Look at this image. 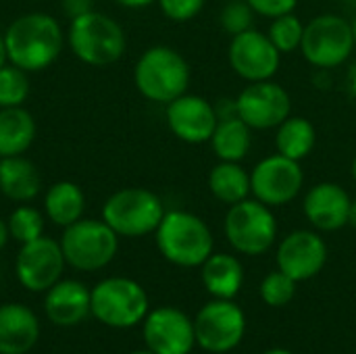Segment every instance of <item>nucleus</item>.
I'll use <instances>...</instances> for the list:
<instances>
[{
    "mask_svg": "<svg viewBox=\"0 0 356 354\" xmlns=\"http://www.w3.org/2000/svg\"><path fill=\"white\" fill-rule=\"evenodd\" d=\"M150 311L146 290L129 277H106L92 288V315L106 328L127 330Z\"/></svg>",
    "mask_w": 356,
    "mask_h": 354,
    "instance_id": "8",
    "label": "nucleus"
},
{
    "mask_svg": "<svg viewBox=\"0 0 356 354\" xmlns=\"http://www.w3.org/2000/svg\"><path fill=\"white\" fill-rule=\"evenodd\" d=\"M263 354H294L290 353V351H286V348H271V351H267V353Z\"/></svg>",
    "mask_w": 356,
    "mask_h": 354,
    "instance_id": "41",
    "label": "nucleus"
},
{
    "mask_svg": "<svg viewBox=\"0 0 356 354\" xmlns=\"http://www.w3.org/2000/svg\"><path fill=\"white\" fill-rule=\"evenodd\" d=\"M267 35L282 54L298 52L305 35V21L296 15V10L288 15H280L271 19L267 27Z\"/></svg>",
    "mask_w": 356,
    "mask_h": 354,
    "instance_id": "28",
    "label": "nucleus"
},
{
    "mask_svg": "<svg viewBox=\"0 0 356 354\" xmlns=\"http://www.w3.org/2000/svg\"><path fill=\"white\" fill-rule=\"evenodd\" d=\"M302 58L317 71L344 67L356 52L353 23L340 13H321L305 23Z\"/></svg>",
    "mask_w": 356,
    "mask_h": 354,
    "instance_id": "5",
    "label": "nucleus"
},
{
    "mask_svg": "<svg viewBox=\"0 0 356 354\" xmlns=\"http://www.w3.org/2000/svg\"><path fill=\"white\" fill-rule=\"evenodd\" d=\"M296 286L298 284L292 277H288L284 271L275 269V271H271V273H267L263 277L259 294H261V300L267 307L280 309V307H286L288 303H292V298L296 294Z\"/></svg>",
    "mask_w": 356,
    "mask_h": 354,
    "instance_id": "32",
    "label": "nucleus"
},
{
    "mask_svg": "<svg viewBox=\"0 0 356 354\" xmlns=\"http://www.w3.org/2000/svg\"><path fill=\"white\" fill-rule=\"evenodd\" d=\"M35 140V119L23 106L0 108V159L19 156Z\"/></svg>",
    "mask_w": 356,
    "mask_h": 354,
    "instance_id": "24",
    "label": "nucleus"
},
{
    "mask_svg": "<svg viewBox=\"0 0 356 354\" xmlns=\"http://www.w3.org/2000/svg\"><path fill=\"white\" fill-rule=\"evenodd\" d=\"M156 4L169 21L188 23L202 13L207 0H156Z\"/></svg>",
    "mask_w": 356,
    "mask_h": 354,
    "instance_id": "33",
    "label": "nucleus"
},
{
    "mask_svg": "<svg viewBox=\"0 0 356 354\" xmlns=\"http://www.w3.org/2000/svg\"><path fill=\"white\" fill-rule=\"evenodd\" d=\"M40 338L35 313L19 303L0 305V354H27Z\"/></svg>",
    "mask_w": 356,
    "mask_h": 354,
    "instance_id": "20",
    "label": "nucleus"
},
{
    "mask_svg": "<svg viewBox=\"0 0 356 354\" xmlns=\"http://www.w3.org/2000/svg\"><path fill=\"white\" fill-rule=\"evenodd\" d=\"M344 90L353 100H356V63L350 65V69H348V73L344 77Z\"/></svg>",
    "mask_w": 356,
    "mask_h": 354,
    "instance_id": "36",
    "label": "nucleus"
},
{
    "mask_svg": "<svg viewBox=\"0 0 356 354\" xmlns=\"http://www.w3.org/2000/svg\"><path fill=\"white\" fill-rule=\"evenodd\" d=\"M131 354H154V353H152V351H148V348H146V351H136V353H131Z\"/></svg>",
    "mask_w": 356,
    "mask_h": 354,
    "instance_id": "44",
    "label": "nucleus"
},
{
    "mask_svg": "<svg viewBox=\"0 0 356 354\" xmlns=\"http://www.w3.org/2000/svg\"><path fill=\"white\" fill-rule=\"evenodd\" d=\"M58 242L67 265L86 273L104 269L119 250V236L102 219L81 217L65 227Z\"/></svg>",
    "mask_w": 356,
    "mask_h": 354,
    "instance_id": "9",
    "label": "nucleus"
},
{
    "mask_svg": "<svg viewBox=\"0 0 356 354\" xmlns=\"http://www.w3.org/2000/svg\"><path fill=\"white\" fill-rule=\"evenodd\" d=\"M350 175H353V179L356 182V154L355 159H353V163H350Z\"/></svg>",
    "mask_w": 356,
    "mask_h": 354,
    "instance_id": "42",
    "label": "nucleus"
},
{
    "mask_svg": "<svg viewBox=\"0 0 356 354\" xmlns=\"http://www.w3.org/2000/svg\"><path fill=\"white\" fill-rule=\"evenodd\" d=\"M277 217L271 207L246 198L227 207L223 234L227 244L244 257H261L277 244Z\"/></svg>",
    "mask_w": 356,
    "mask_h": 354,
    "instance_id": "6",
    "label": "nucleus"
},
{
    "mask_svg": "<svg viewBox=\"0 0 356 354\" xmlns=\"http://www.w3.org/2000/svg\"><path fill=\"white\" fill-rule=\"evenodd\" d=\"M165 121L169 131L177 140L198 146L211 142L219 117L215 111V102L200 94L186 92L165 106Z\"/></svg>",
    "mask_w": 356,
    "mask_h": 354,
    "instance_id": "16",
    "label": "nucleus"
},
{
    "mask_svg": "<svg viewBox=\"0 0 356 354\" xmlns=\"http://www.w3.org/2000/svg\"><path fill=\"white\" fill-rule=\"evenodd\" d=\"M238 117L254 131H271L292 115V96L275 79L246 83L236 96Z\"/></svg>",
    "mask_w": 356,
    "mask_h": 354,
    "instance_id": "12",
    "label": "nucleus"
},
{
    "mask_svg": "<svg viewBox=\"0 0 356 354\" xmlns=\"http://www.w3.org/2000/svg\"><path fill=\"white\" fill-rule=\"evenodd\" d=\"M353 196L336 182H319L302 194V215L313 230L332 234L348 225Z\"/></svg>",
    "mask_w": 356,
    "mask_h": 354,
    "instance_id": "18",
    "label": "nucleus"
},
{
    "mask_svg": "<svg viewBox=\"0 0 356 354\" xmlns=\"http://www.w3.org/2000/svg\"><path fill=\"white\" fill-rule=\"evenodd\" d=\"M67 44L81 63L90 67H108L125 54L127 38L113 17L90 10L71 19Z\"/></svg>",
    "mask_w": 356,
    "mask_h": 354,
    "instance_id": "4",
    "label": "nucleus"
},
{
    "mask_svg": "<svg viewBox=\"0 0 356 354\" xmlns=\"http://www.w3.org/2000/svg\"><path fill=\"white\" fill-rule=\"evenodd\" d=\"M86 211V196L81 188L73 182H56L48 188L44 196V213L46 217L58 225L69 227L83 217Z\"/></svg>",
    "mask_w": 356,
    "mask_h": 354,
    "instance_id": "27",
    "label": "nucleus"
},
{
    "mask_svg": "<svg viewBox=\"0 0 356 354\" xmlns=\"http://www.w3.org/2000/svg\"><path fill=\"white\" fill-rule=\"evenodd\" d=\"M44 311L50 323L73 328L92 315V290L77 280H58L44 296Z\"/></svg>",
    "mask_w": 356,
    "mask_h": 354,
    "instance_id": "19",
    "label": "nucleus"
},
{
    "mask_svg": "<svg viewBox=\"0 0 356 354\" xmlns=\"http://www.w3.org/2000/svg\"><path fill=\"white\" fill-rule=\"evenodd\" d=\"M42 190V177L35 165L19 156H4L0 159V192L13 202H29Z\"/></svg>",
    "mask_w": 356,
    "mask_h": 354,
    "instance_id": "22",
    "label": "nucleus"
},
{
    "mask_svg": "<svg viewBox=\"0 0 356 354\" xmlns=\"http://www.w3.org/2000/svg\"><path fill=\"white\" fill-rule=\"evenodd\" d=\"M10 238L19 244H27L31 240H38L44 236V215L29 207L27 202L19 204L6 219Z\"/></svg>",
    "mask_w": 356,
    "mask_h": 354,
    "instance_id": "29",
    "label": "nucleus"
},
{
    "mask_svg": "<svg viewBox=\"0 0 356 354\" xmlns=\"http://www.w3.org/2000/svg\"><path fill=\"white\" fill-rule=\"evenodd\" d=\"M254 129H250L238 115L219 119L217 127L211 136V148L217 156V161H232V163H242L250 150H252V140H254Z\"/></svg>",
    "mask_w": 356,
    "mask_h": 354,
    "instance_id": "26",
    "label": "nucleus"
},
{
    "mask_svg": "<svg viewBox=\"0 0 356 354\" xmlns=\"http://www.w3.org/2000/svg\"><path fill=\"white\" fill-rule=\"evenodd\" d=\"M8 238H10V232H8V223H6L4 219H0V250H2L4 246H6Z\"/></svg>",
    "mask_w": 356,
    "mask_h": 354,
    "instance_id": "38",
    "label": "nucleus"
},
{
    "mask_svg": "<svg viewBox=\"0 0 356 354\" xmlns=\"http://www.w3.org/2000/svg\"><path fill=\"white\" fill-rule=\"evenodd\" d=\"M207 186H209L211 196L225 207L238 204L252 196L250 171L242 163L217 161L209 171Z\"/></svg>",
    "mask_w": 356,
    "mask_h": 354,
    "instance_id": "23",
    "label": "nucleus"
},
{
    "mask_svg": "<svg viewBox=\"0 0 356 354\" xmlns=\"http://www.w3.org/2000/svg\"><path fill=\"white\" fill-rule=\"evenodd\" d=\"M8 63V54H6V44H4V35H0V67H4Z\"/></svg>",
    "mask_w": 356,
    "mask_h": 354,
    "instance_id": "39",
    "label": "nucleus"
},
{
    "mask_svg": "<svg viewBox=\"0 0 356 354\" xmlns=\"http://www.w3.org/2000/svg\"><path fill=\"white\" fill-rule=\"evenodd\" d=\"M275 152L292 161L302 163L317 146V129L311 119L302 115H290L275 127Z\"/></svg>",
    "mask_w": 356,
    "mask_h": 354,
    "instance_id": "25",
    "label": "nucleus"
},
{
    "mask_svg": "<svg viewBox=\"0 0 356 354\" xmlns=\"http://www.w3.org/2000/svg\"><path fill=\"white\" fill-rule=\"evenodd\" d=\"M63 10L71 19H75V17H79L83 13L94 10V8H92V0H63Z\"/></svg>",
    "mask_w": 356,
    "mask_h": 354,
    "instance_id": "35",
    "label": "nucleus"
},
{
    "mask_svg": "<svg viewBox=\"0 0 356 354\" xmlns=\"http://www.w3.org/2000/svg\"><path fill=\"white\" fill-rule=\"evenodd\" d=\"M200 277L213 298L234 300L244 286V265L232 252H213L200 265Z\"/></svg>",
    "mask_w": 356,
    "mask_h": 354,
    "instance_id": "21",
    "label": "nucleus"
},
{
    "mask_svg": "<svg viewBox=\"0 0 356 354\" xmlns=\"http://www.w3.org/2000/svg\"><path fill=\"white\" fill-rule=\"evenodd\" d=\"M282 52L273 46L267 31L257 27L229 38L227 63L246 83L273 79L282 67Z\"/></svg>",
    "mask_w": 356,
    "mask_h": 354,
    "instance_id": "13",
    "label": "nucleus"
},
{
    "mask_svg": "<svg viewBox=\"0 0 356 354\" xmlns=\"http://www.w3.org/2000/svg\"><path fill=\"white\" fill-rule=\"evenodd\" d=\"M348 225L356 227V198H353V204H350V217H348Z\"/></svg>",
    "mask_w": 356,
    "mask_h": 354,
    "instance_id": "40",
    "label": "nucleus"
},
{
    "mask_svg": "<svg viewBox=\"0 0 356 354\" xmlns=\"http://www.w3.org/2000/svg\"><path fill=\"white\" fill-rule=\"evenodd\" d=\"M156 248L165 261L184 269H200L215 252V236L209 223L190 211H167L154 232Z\"/></svg>",
    "mask_w": 356,
    "mask_h": 354,
    "instance_id": "2",
    "label": "nucleus"
},
{
    "mask_svg": "<svg viewBox=\"0 0 356 354\" xmlns=\"http://www.w3.org/2000/svg\"><path fill=\"white\" fill-rule=\"evenodd\" d=\"M4 44L10 65L27 73H38L60 56L65 31L52 15L27 13L6 27Z\"/></svg>",
    "mask_w": 356,
    "mask_h": 354,
    "instance_id": "1",
    "label": "nucleus"
},
{
    "mask_svg": "<svg viewBox=\"0 0 356 354\" xmlns=\"http://www.w3.org/2000/svg\"><path fill=\"white\" fill-rule=\"evenodd\" d=\"M254 19H257V13L252 10V6L246 0H227L219 8V15H217L219 29L223 33H227L229 38L252 29Z\"/></svg>",
    "mask_w": 356,
    "mask_h": 354,
    "instance_id": "31",
    "label": "nucleus"
},
{
    "mask_svg": "<svg viewBox=\"0 0 356 354\" xmlns=\"http://www.w3.org/2000/svg\"><path fill=\"white\" fill-rule=\"evenodd\" d=\"M350 23H353V35H355V44H356V13H355V15H353Z\"/></svg>",
    "mask_w": 356,
    "mask_h": 354,
    "instance_id": "43",
    "label": "nucleus"
},
{
    "mask_svg": "<svg viewBox=\"0 0 356 354\" xmlns=\"http://www.w3.org/2000/svg\"><path fill=\"white\" fill-rule=\"evenodd\" d=\"M246 334V315L234 300L213 298L194 319L196 344L213 354H225L238 348Z\"/></svg>",
    "mask_w": 356,
    "mask_h": 354,
    "instance_id": "11",
    "label": "nucleus"
},
{
    "mask_svg": "<svg viewBox=\"0 0 356 354\" xmlns=\"http://www.w3.org/2000/svg\"><path fill=\"white\" fill-rule=\"evenodd\" d=\"M165 204L148 188H123L102 204V221L119 238H144L156 232L165 217Z\"/></svg>",
    "mask_w": 356,
    "mask_h": 354,
    "instance_id": "7",
    "label": "nucleus"
},
{
    "mask_svg": "<svg viewBox=\"0 0 356 354\" xmlns=\"http://www.w3.org/2000/svg\"><path fill=\"white\" fill-rule=\"evenodd\" d=\"M65 265L67 261L60 242L42 236L38 240L21 244L15 259V273L25 290L46 292L58 280H63Z\"/></svg>",
    "mask_w": 356,
    "mask_h": 354,
    "instance_id": "14",
    "label": "nucleus"
},
{
    "mask_svg": "<svg viewBox=\"0 0 356 354\" xmlns=\"http://www.w3.org/2000/svg\"><path fill=\"white\" fill-rule=\"evenodd\" d=\"M31 86L27 71L6 63L0 67V108L8 106H23L29 98Z\"/></svg>",
    "mask_w": 356,
    "mask_h": 354,
    "instance_id": "30",
    "label": "nucleus"
},
{
    "mask_svg": "<svg viewBox=\"0 0 356 354\" xmlns=\"http://www.w3.org/2000/svg\"><path fill=\"white\" fill-rule=\"evenodd\" d=\"M146 348L154 354H190L196 346L194 321L175 307L148 311L142 321Z\"/></svg>",
    "mask_w": 356,
    "mask_h": 354,
    "instance_id": "17",
    "label": "nucleus"
},
{
    "mask_svg": "<svg viewBox=\"0 0 356 354\" xmlns=\"http://www.w3.org/2000/svg\"><path fill=\"white\" fill-rule=\"evenodd\" d=\"M277 269L296 284L317 277L327 263V244L317 230H294L275 248Z\"/></svg>",
    "mask_w": 356,
    "mask_h": 354,
    "instance_id": "15",
    "label": "nucleus"
},
{
    "mask_svg": "<svg viewBox=\"0 0 356 354\" xmlns=\"http://www.w3.org/2000/svg\"><path fill=\"white\" fill-rule=\"evenodd\" d=\"M115 2L123 8H146V6L154 4L156 0H115Z\"/></svg>",
    "mask_w": 356,
    "mask_h": 354,
    "instance_id": "37",
    "label": "nucleus"
},
{
    "mask_svg": "<svg viewBox=\"0 0 356 354\" xmlns=\"http://www.w3.org/2000/svg\"><path fill=\"white\" fill-rule=\"evenodd\" d=\"M190 81V63L179 50L165 44L146 48L134 67V83L138 92L154 104L167 106L188 92Z\"/></svg>",
    "mask_w": 356,
    "mask_h": 354,
    "instance_id": "3",
    "label": "nucleus"
},
{
    "mask_svg": "<svg viewBox=\"0 0 356 354\" xmlns=\"http://www.w3.org/2000/svg\"><path fill=\"white\" fill-rule=\"evenodd\" d=\"M246 2L252 6L257 17L263 19H275L280 15L294 13L298 6V0H246Z\"/></svg>",
    "mask_w": 356,
    "mask_h": 354,
    "instance_id": "34",
    "label": "nucleus"
},
{
    "mask_svg": "<svg viewBox=\"0 0 356 354\" xmlns=\"http://www.w3.org/2000/svg\"><path fill=\"white\" fill-rule=\"evenodd\" d=\"M250 190L252 198L271 209L286 207L302 194L305 169L298 161L273 152L250 169Z\"/></svg>",
    "mask_w": 356,
    "mask_h": 354,
    "instance_id": "10",
    "label": "nucleus"
}]
</instances>
